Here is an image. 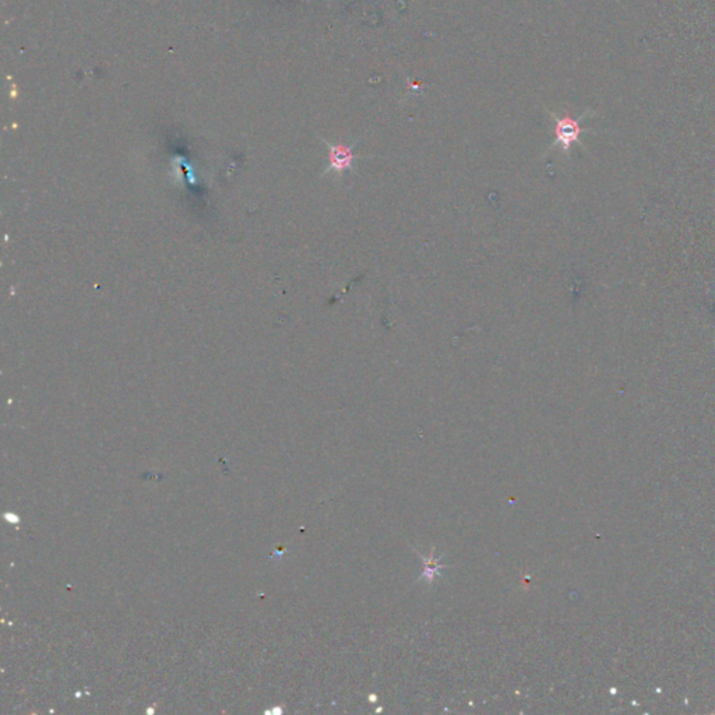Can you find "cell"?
I'll return each instance as SVG.
<instances>
[{
    "label": "cell",
    "instance_id": "1",
    "mask_svg": "<svg viewBox=\"0 0 715 715\" xmlns=\"http://www.w3.org/2000/svg\"><path fill=\"white\" fill-rule=\"evenodd\" d=\"M549 115L552 116L554 122H555V142L552 143V146L548 149V153L555 149L557 146H560V149L563 150V153L566 156H570V150H571V146L574 143L580 144L581 146V135L588 132L587 129H583L581 128V122L588 118V116H592L594 112H588V113H584L581 115L580 118L574 119L568 115H564V116H557L555 112L552 111H548Z\"/></svg>",
    "mask_w": 715,
    "mask_h": 715
},
{
    "label": "cell",
    "instance_id": "2",
    "mask_svg": "<svg viewBox=\"0 0 715 715\" xmlns=\"http://www.w3.org/2000/svg\"><path fill=\"white\" fill-rule=\"evenodd\" d=\"M321 142L328 149V166L325 168L323 175H327L328 172H334L338 176H341L344 172H348V170L354 169L355 159L365 158L363 156L354 154V149L356 147L359 140L355 142L354 144H349V146H345L342 143L332 144V143H328L324 139H321Z\"/></svg>",
    "mask_w": 715,
    "mask_h": 715
}]
</instances>
